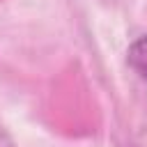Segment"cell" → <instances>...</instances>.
I'll list each match as a JSON object with an SVG mask.
<instances>
[{"label":"cell","mask_w":147,"mask_h":147,"mask_svg":"<svg viewBox=\"0 0 147 147\" xmlns=\"http://www.w3.org/2000/svg\"><path fill=\"white\" fill-rule=\"evenodd\" d=\"M129 64L142 80H147V37H140L129 46Z\"/></svg>","instance_id":"6da1fadb"}]
</instances>
